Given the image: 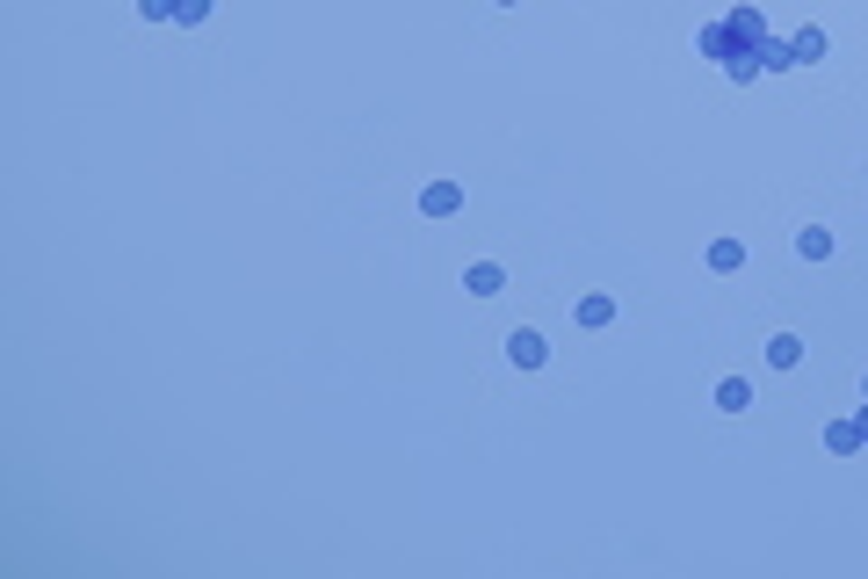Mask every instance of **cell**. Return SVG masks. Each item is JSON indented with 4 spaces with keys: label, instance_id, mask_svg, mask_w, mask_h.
<instances>
[{
    "label": "cell",
    "instance_id": "6da1fadb",
    "mask_svg": "<svg viewBox=\"0 0 868 579\" xmlns=\"http://www.w3.org/2000/svg\"><path fill=\"white\" fill-rule=\"evenodd\" d=\"M507 362H514V370H543V362H550V341H543L536 326H514V333H507Z\"/></svg>",
    "mask_w": 868,
    "mask_h": 579
},
{
    "label": "cell",
    "instance_id": "7a4b0ae2",
    "mask_svg": "<svg viewBox=\"0 0 868 579\" xmlns=\"http://www.w3.org/2000/svg\"><path fill=\"white\" fill-rule=\"evenodd\" d=\"M572 326H586V333H601V326H615V297H608V290H586V297L572 304Z\"/></svg>",
    "mask_w": 868,
    "mask_h": 579
},
{
    "label": "cell",
    "instance_id": "3957f363",
    "mask_svg": "<svg viewBox=\"0 0 868 579\" xmlns=\"http://www.w3.org/2000/svg\"><path fill=\"white\" fill-rule=\"evenodd\" d=\"M420 210H427V218H456V210H463V181H427Z\"/></svg>",
    "mask_w": 868,
    "mask_h": 579
},
{
    "label": "cell",
    "instance_id": "277c9868",
    "mask_svg": "<svg viewBox=\"0 0 868 579\" xmlns=\"http://www.w3.org/2000/svg\"><path fill=\"white\" fill-rule=\"evenodd\" d=\"M463 290H471V297H500L507 290V268L500 261H471V268H463Z\"/></svg>",
    "mask_w": 868,
    "mask_h": 579
},
{
    "label": "cell",
    "instance_id": "5b68a950",
    "mask_svg": "<svg viewBox=\"0 0 868 579\" xmlns=\"http://www.w3.org/2000/svg\"><path fill=\"white\" fill-rule=\"evenodd\" d=\"M695 58H717V66H724V58H731V29L724 22H702L695 29Z\"/></svg>",
    "mask_w": 868,
    "mask_h": 579
},
{
    "label": "cell",
    "instance_id": "8992f818",
    "mask_svg": "<svg viewBox=\"0 0 868 579\" xmlns=\"http://www.w3.org/2000/svg\"><path fill=\"white\" fill-rule=\"evenodd\" d=\"M709 268H717V276L746 268V239H709Z\"/></svg>",
    "mask_w": 868,
    "mask_h": 579
},
{
    "label": "cell",
    "instance_id": "52a82bcc",
    "mask_svg": "<svg viewBox=\"0 0 868 579\" xmlns=\"http://www.w3.org/2000/svg\"><path fill=\"white\" fill-rule=\"evenodd\" d=\"M789 51H796V66H818V58H825V29H818V22H811V29H796Z\"/></svg>",
    "mask_w": 868,
    "mask_h": 579
},
{
    "label": "cell",
    "instance_id": "ba28073f",
    "mask_svg": "<svg viewBox=\"0 0 868 579\" xmlns=\"http://www.w3.org/2000/svg\"><path fill=\"white\" fill-rule=\"evenodd\" d=\"M746 406H753V384L746 377H724L717 384V413H746Z\"/></svg>",
    "mask_w": 868,
    "mask_h": 579
},
{
    "label": "cell",
    "instance_id": "9c48e42d",
    "mask_svg": "<svg viewBox=\"0 0 868 579\" xmlns=\"http://www.w3.org/2000/svg\"><path fill=\"white\" fill-rule=\"evenodd\" d=\"M825 449H832V456H861V428H854V420H832V428H825Z\"/></svg>",
    "mask_w": 868,
    "mask_h": 579
},
{
    "label": "cell",
    "instance_id": "30bf717a",
    "mask_svg": "<svg viewBox=\"0 0 868 579\" xmlns=\"http://www.w3.org/2000/svg\"><path fill=\"white\" fill-rule=\"evenodd\" d=\"M767 362H774V370H796V362H803V341H796V333H774V341H767Z\"/></svg>",
    "mask_w": 868,
    "mask_h": 579
},
{
    "label": "cell",
    "instance_id": "8fae6325",
    "mask_svg": "<svg viewBox=\"0 0 868 579\" xmlns=\"http://www.w3.org/2000/svg\"><path fill=\"white\" fill-rule=\"evenodd\" d=\"M796 254H803V261H825V254H832V232H825V225H803V232H796Z\"/></svg>",
    "mask_w": 868,
    "mask_h": 579
},
{
    "label": "cell",
    "instance_id": "7c38bea8",
    "mask_svg": "<svg viewBox=\"0 0 868 579\" xmlns=\"http://www.w3.org/2000/svg\"><path fill=\"white\" fill-rule=\"evenodd\" d=\"M789 66H796V51H789L782 37H767V44H760V73H789Z\"/></svg>",
    "mask_w": 868,
    "mask_h": 579
},
{
    "label": "cell",
    "instance_id": "4fadbf2b",
    "mask_svg": "<svg viewBox=\"0 0 868 579\" xmlns=\"http://www.w3.org/2000/svg\"><path fill=\"white\" fill-rule=\"evenodd\" d=\"M174 22H189V29L210 22V0H174Z\"/></svg>",
    "mask_w": 868,
    "mask_h": 579
},
{
    "label": "cell",
    "instance_id": "5bb4252c",
    "mask_svg": "<svg viewBox=\"0 0 868 579\" xmlns=\"http://www.w3.org/2000/svg\"><path fill=\"white\" fill-rule=\"evenodd\" d=\"M138 15L145 22H174V0H138Z\"/></svg>",
    "mask_w": 868,
    "mask_h": 579
},
{
    "label": "cell",
    "instance_id": "9a60e30c",
    "mask_svg": "<svg viewBox=\"0 0 868 579\" xmlns=\"http://www.w3.org/2000/svg\"><path fill=\"white\" fill-rule=\"evenodd\" d=\"M854 428H861V449H868V399H861V413H854Z\"/></svg>",
    "mask_w": 868,
    "mask_h": 579
},
{
    "label": "cell",
    "instance_id": "2e32d148",
    "mask_svg": "<svg viewBox=\"0 0 868 579\" xmlns=\"http://www.w3.org/2000/svg\"><path fill=\"white\" fill-rule=\"evenodd\" d=\"M500 8H521V0H500Z\"/></svg>",
    "mask_w": 868,
    "mask_h": 579
},
{
    "label": "cell",
    "instance_id": "e0dca14e",
    "mask_svg": "<svg viewBox=\"0 0 868 579\" xmlns=\"http://www.w3.org/2000/svg\"><path fill=\"white\" fill-rule=\"evenodd\" d=\"M861 399H868V377H861Z\"/></svg>",
    "mask_w": 868,
    "mask_h": 579
}]
</instances>
